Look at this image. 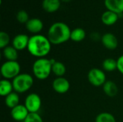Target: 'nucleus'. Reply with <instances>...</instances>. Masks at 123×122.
I'll list each match as a JSON object with an SVG mask.
<instances>
[{"label": "nucleus", "instance_id": "6", "mask_svg": "<svg viewBox=\"0 0 123 122\" xmlns=\"http://www.w3.org/2000/svg\"><path fill=\"white\" fill-rule=\"evenodd\" d=\"M88 80L89 83L94 86H101L105 84L106 81V76L105 72L99 68H92L89 71Z\"/></svg>", "mask_w": 123, "mask_h": 122}, {"label": "nucleus", "instance_id": "4", "mask_svg": "<svg viewBox=\"0 0 123 122\" xmlns=\"http://www.w3.org/2000/svg\"><path fill=\"white\" fill-rule=\"evenodd\" d=\"M12 82L14 91L17 93H22L31 88L34 80L30 74L21 73L15 77Z\"/></svg>", "mask_w": 123, "mask_h": 122}, {"label": "nucleus", "instance_id": "21", "mask_svg": "<svg viewBox=\"0 0 123 122\" xmlns=\"http://www.w3.org/2000/svg\"><path fill=\"white\" fill-rule=\"evenodd\" d=\"M86 37V32L82 28H76L71 32V40L74 42H81Z\"/></svg>", "mask_w": 123, "mask_h": 122}, {"label": "nucleus", "instance_id": "24", "mask_svg": "<svg viewBox=\"0 0 123 122\" xmlns=\"http://www.w3.org/2000/svg\"><path fill=\"white\" fill-rule=\"evenodd\" d=\"M9 35L5 32L1 31L0 32V48L4 49V47L8 46V44L9 43Z\"/></svg>", "mask_w": 123, "mask_h": 122}, {"label": "nucleus", "instance_id": "2", "mask_svg": "<svg viewBox=\"0 0 123 122\" xmlns=\"http://www.w3.org/2000/svg\"><path fill=\"white\" fill-rule=\"evenodd\" d=\"M71 29L63 22H55L53 24L48 32V38L51 44L60 45L71 39Z\"/></svg>", "mask_w": 123, "mask_h": 122}, {"label": "nucleus", "instance_id": "19", "mask_svg": "<svg viewBox=\"0 0 123 122\" xmlns=\"http://www.w3.org/2000/svg\"><path fill=\"white\" fill-rule=\"evenodd\" d=\"M19 97L17 93L12 92L10 94L7 95L5 98V104L7 107L13 109L17 105H19Z\"/></svg>", "mask_w": 123, "mask_h": 122}, {"label": "nucleus", "instance_id": "7", "mask_svg": "<svg viewBox=\"0 0 123 122\" xmlns=\"http://www.w3.org/2000/svg\"><path fill=\"white\" fill-rule=\"evenodd\" d=\"M42 104L41 99L37 93L29 94L25 101V106L29 113H37Z\"/></svg>", "mask_w": 123, "mask_h": 122}, {"label": "nucleus", "instance_id": "23", "mask_svg": "<svg viewBox=\"0 0 123 122\" xmlns=\"http://www.w3.org/2000/svg\"><path fill=\"white\" fill-rule=\"evenodd\" d=\"M95 122H116V119L112 114L107 112H103L97 116Z\"/></svg>", "mask_w": 123, "mask_h": 122}, {"label": "nucleus", "instance_id": "20", "mask_svg": "<svg viewBox=\"0 0 123 122\" xmlns=\"http://www.w3.org/2000/svg\"><path fill=\"white\" fill-rule=\"evenodd\" d=\"M66 71L65 65L59 61H55L52 65V72L57 77H63Z\"/></svg>", "mask_w": 123, "mask_h": 122}, {"label": "nucleus", "instance_id": "5", "mask_svg": "<svg viewBox=\"0 0 123 122\" xmlns=\"http://www.w3.org/2000/svg\"><path fill=\"white\" fill-rule=\"evenodd\" d=\"M1 74L4 79H14L20 72V65L17 61H6L1 66Z\"/></svg>", "mask_w": 123, "mask_h": 122}, {"label": "nucleus", "instance_id": "12", "mask_svg": "<svg viewBox=\"0 0 123 122\" xmlns=\"http://www.w3.org/2000/svg\"><path fill=\"white\" fill-rule=\"evenodd\" d=\"M26 29L31 33L35 35H37L43 28V22L38 18H32L30 19L28 22L25 24Z\"/></svg>", "mask_w": 123, "mask_h": 122}, {"label": "nucleus", "instance_id": "22", "mask_svg": "<svg viewBox=\"0 0 123 122\" xmlns=\"http://www.w3.org/2000/svg\"><path fill=\"white\" fill-rule=\"evenodd\" d=\"M102 68L108 72H112L117 69V60L113 58H106L102 63Z\"/></svg>", "mask_w": 123, "mask_h": 122}, {"label": "nucleus", "instance_id": "16", "mask_svg": "<svg viewBox=\"0 0 123 122\" xmlns=\"http://www.w3.org/2000/svg\"><path fill=\"white\" fill-rule=\"evenodd\" d=\"M102 87L105 93L110 97H114L118 93L117 86L112 81H107Z\"/></svg>", "mask_w": 123, "mask_h": 122}, {"label": "nucleus", "instance_id": "10", "mask_svg": "<svg viewBox=\"0 0 123 122\" xmlns=\"http://www.w3.org/2000/svg\"><path fill=\"white\" fill-rule=\"evenodd\" d=\"M30 37L25 34L16 35L12 40V46L17 50H22L27 48Z\"/></svg>", "mask_w": 123, "mask_h": 122}, {"label": "nucleus", "instance_id": "9", "mask_svg": "<svg viewBox=\"0 0 123 122\" xmlns=\"http://www.w3.org/2000/svg\"><path fill=\"white\" fill-rule=\"evenodd\" d=\"M29 114V111L25 105L19 104L12 109L11 116L12 119L17 122H24Z\"/></svg>", "mask_w": 123, "mask_h": 122}, {"label": "nucleus", "instance_id": "27", "mask_svg": "<svg viewBox=\"0 0 123 122\" xmlns=\"http://www.w3.org/2000/svg\"><path fill=\"white\" fill-rule=\"evenodd\" d=\"M117 70L123 75V55L118 58V59L117 60Z\"/></svg>", "mask_w": 123, "mask_h": 122}, {"label": "nucleus", "instance_id": "25", "mask_svg": "<svg viewBox=\"0 0 123 122\" xmlns=\"http://www.w3.org/2000/svg\"><path fill=\"white\" fill-rule=\"evenodd\" d=\"M16 17H17V21L22 24H24V23L26 24L28 22V20L30 19L28 13L25 10H23V9L20 10L17 12Z\"/></svg>", "mask_w": 123, "mask_h": 122}, {"label": "nucleus", "instance_id": "11", "mask_svg": "<svg viewBox=\"0 0 123 122\" xmlns=\"http://www.w3.org/2000/svg\"><path fill=\"white\" fill-rule=\"evenodd\" d=\"M103 45L109 50H115L117 47L118 41L117 37L112 33H105L101 38Z\"/></svg>", "mask_w": 123, "mask_h": 122}, {"label": "nucleus", "instance_id": "17", "mask_svg": "<svg viewBox=\"0 0 123 122\" xmlns=\"http://www.w3.org/2000/svg\"><path fill=\"white\" fill-rule=\"evenodd\" d=\"M14 90L12 82L6 79H3L0 81V95L1 96H6L12 93Z\"/></svg>", "mask_w": 123, "mask_h": 122}, {"label": "nucleus", "instance_id": "15", "mask_svg": "<svg viewBox=\"0 0 123 122\" xmlns=\"http://www.w3.org/2000/svg\"><path fill=\"white\" fill-rule=\"evenodd\" d=\"M43 9L49 13L55 12L58 10L61 6L60 0H43L42 3Z\"/></svg>", "mask_w": 123, "mask_h": 122}, {"label": "nucleus", "instance_id": "13", "mask_svg": "<svg viewBox=\"0 0 123 122\" xmlns=\"http://www.w3.org/2000/svg\"><path fill=\"white\" fill-rule=\"evenodd\" d=\"M107 9L118 15L123 13V0H105Z\"/></svg>", "mask_w": 123, "mask_h": 122}, {"label": "nucleus", "instance_id": "3", "mask_svg": "<svg viewBox=\"0 0 123 122\" xmlns=\"http://www.w3.org/2000/svg\"><path fill=\"white\" fill-rule=\"evenodd\" d=\"M56 60L54 59L39 58L32 65V72L34 76L39 80L48 78L52 72V65Z\"/></svg>", "mask_w": 123, "mask_h": 122}, {"label": "nucleus", "instance_id": "26", "mask_svg": "<svg viewBox=\"0 0 123 122\" xmlns=\"http://www.w3.org/2000/svg\"><path fill=\"white\" fill-rule=\"evenodd\" d=\"M23 122H43L42 117L37 113H29Z\"/></svg>", "mask_w": 123, "mask_h": 122}, {"label": "nucleus", "instance_id": "1", "mask_svg": "<svg viewBox=\"0 0 123 122\" xmlns=\"http://www.w3.org/2000/svg\"><path fill=\"white\" fill-rule=\"evenodd\" d=\"M29 52L36 58H44L51 50V43L48 38L42 35H35L30 37L27 46Z\"/></svg>", "mask_w": 123, "mask_h": 122}, {"label": "nucleus", "instance_id": "28", "mask_svg": "<svg viewBox=\"0 0 123 122\" xmlns=\"http://www.w3.org/2000/svg\"><path fill=\"white\" fill-rule=\"evenodd\" d=\"M62 1H64V2H68V1H71V0H61Z\"/></svg>", "mask_w": 123, "mask_h": 122}, {"label": "nucleus", "instance_id": "14", "mask_svg": "<svg viewBox=\"0 0 123 122\" xmlns=\"http://www.w3.org/2000/svg\"><path fill=\"white\" fill-rule=\"evenodd\" d=\"M119 15L112 11L107 10L104 12L102 15L101 19L102 23L106 25H112L117 22L118 20Z\"/></svg>", "mask_w": 123, "mask_h": 122}, {"label": "nucleus", "instance_id": "8", "mask_svg": "<svg viewBox=\"0 0 123 122\" xmlns=\"http://www.w3.org/2000/svg\"><path fill=\"white\" fill-rule=\"evenodd\" d=\"M53 90L60 94L66 93L70 88L69 81L64 77H57L52 83Z\"/></svg>", "mask_w": 123, "mask_h": 122}, {"label": "nucleus", "instance_id": "18", "mask_svg": "<svg viewBox=\"0 0 123 122\" xmlns=\"http://www.w3.org/2000/svg\"><path fill=\"white\" fill-rule=\"evenodd\" d=\"M13 46H7L3 49V55L8 61H17L18 52Z\"/></svg>", "mask_w": 123, "mask_h": 122}]
</instances>
